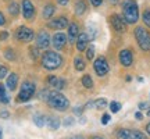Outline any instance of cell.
<instances>
[{
    "instance_id": "1",
    "label": "cell",
    "mask_w": 150,
    "mask_h": 139,
    "mask_svg": "<svg viewBox=\"0 0 150 139\" xmlns=\"http://www.w3.org/2000/svg\"><path fill=\"white\" fill-rule=\"evenodd\" d=\"M46 100L53 109L59 110V111H65L70 107V100L59 92H49Z\"/></svg>"
},
{
    "instance_id": "2",
    "label": "cell",
    "mask_w": 150,
    "mask_h": 139,
    "mask_svg": "<svg viewBox=\"0 0 150 139\" xmlns=\"http://www.w3.org/2000/svg\"><path fill=\"white\" fill-rule=\"evenodd\" d=\"M124 10V20L127 24H135L139 20V10H138V4L134 0H125L122 6Z\"/></svg>"
},
{
    "instance_id": "3",
    "label": "cell",
    "mask_w": 150,
    "mask_h": 139,
    "mask_svg": "<svg viewBox=\"0 0 150 139\" xmlns=\"http://www.w3.org/2000/svg\"><path fill=\"white\" fill-rule=\"evenodd\" d=\"M63 64V59L59 53L56 52H46L42 57V65L46 70H57L60 65Z\"/></svg>"
},
{
    "instance_id": "4",
    "label": "cell",
    "mask_w": 150,
    "mask_h": 139,
    "mask_svg": "<svg viewBox=\"0 0 150 139\" xmlns=\"http://www.w3.org/2000/svg\"><path fill=\"white\" fill-rule=\"evenodd\" d=\"M135 38H136V40H138V45L140 46L142 50H150V33L146 31L145 28L142 27H138L135 29Z\"/></svg>"
},
{
    "instance_id": "5",
    "label": "cell",
    "mask_w": 150,
    "mask_h": 139,
    "mask_svg": "<svg viewBox=\"0 0 150 139\" xmlns=\"http://www.w3.org/2000/svg\"><path fill=\"white\" fill-rule=\"evenodd\" d=\"M35 93V84L33 82H24L21 86V91L17 96V102H28Z\"/></svg>"
},
{
    "instance_id": "6",
    "label": "cell",
    "mask_w": 150,
    "mask_h": 139,
    "mask_svg": "<svg viewBox=\"0 0 150 139\" xmlns=\"http://www.w3.org/2000/svg\"><path fill=\"white\" fill-rule=\"evenodd\" d=\"M16 36L18 40L21 42H31L33 39V31L31 28H27V27H20L17 29V33Z\"/></svg>"
},
{
    "instance_id": "7",
    "label": "cell",
    "mask_w": 150,
    "mask_h": 139,
    "mask_svg": "<svg viewBox=\"0 0 150 139\" xmlns=\"http://www.w3.org/2000/svg\"><path fill=\"white\" fill-rule=\"evenodd\" d=\"M93 68H95V71H96V74L99 77H104L108 72V64H107V61H106V59L104 57L96 59L95 64H93Z\"/></svg>"
},
{
    "instance_id": "8",
    "label": "cell",
    "mask_w": 150,
    "mask_h": 139,
    "mask_svg": "<svg viewBox=\"0 0 150 139\" xmlns=\"http://www.w3.org/2000/svg\"><path fill=\"white\" fill-rule=\"evenodd\" d=\"M110 21H111L112 28H114L117 32H125V31H127V22H125V20H122L121 17L118 16V14H112L111 18H110Z\"/></svg>"
},
{
    "instance_id": "9",
    "label": "cell",
    "mask_w": 150,
    "mask_h": 139,
    "mask_svg": "<svg viewBox=\"0 0 150 139\" xmlns=\"http://www.w3.org/2000/svg\"><path fill=\"white\" fill-rule=\"evenodd\" d=\"M22 14L25 20H32L35 16V9L31 0H22Z\"/></svg>"
},
{
    "instance_id": "10",
    "label": "cell",
    "mask_w": 150,
    "mask_h": 139,
    "mask_svg": "<svg viewBox=\"0 0 150 139\" xmlns=\"http://www.w3.org/2000/svg\"><path fill=\"white\" fill-rule=\"evenodd\" d=\"M120 61L124 67H131L132 63H134V56H132V52L128 50V49H124L120 52Z\"/></svg>"
},
{
    "instance_id": "11",
    "label": "cell",
    "mask_w": 150,
    "mask_h": 139,
    "mask_svg": "<svg viewBox=\"0 0 150 139\" xmlns=\"http://www.w3.org/2000/svg\"><path fill=\"white\" fill-rule=\"evenodd\" d=\"M50 45V36L46 31H40L36 36V46L39 49H46Z\"/></svg>"
},
{
    "instance_id": "12",
    "label": "cell",
    "mask_w": 150,
    "mask_h": 139,
    "mask_svg": "<svg viewBox=\"0 0 150 139\" xmlns=\"http://www.w3.org/2000/svg\"><path fill=\"white\" fill-rule=\"evenodd\" d=\"M47 27L52 28V29H63V28L68 27V20L65 17H59L56 20H52L47 24Z\"/></svg>"
},
{
    "instance_id": "13",
    "label": "cell",
    "mask_w": 150,
    "mask_h": 139,
    "mask_svg": "<svg viewBox=\"0 0 150 139\" xmlns=\"http://www.w3.org/2000/svg\"><path fill=\"white\" fill-rule=\"evenodd\" d=\"M52 43H53V46L57 49V50H61V49L65 46V43H67V38H65L64 33L57 32L53 36V39H52Z\"/></svg>"
},
{
    "instance_id": "14",
    "label": "cell",
    "mask_w": 150,
    "mask_h": 139,
    "mask_svg": "<svg viewBox=\"0 0 150 139\" xmlns=\"http://www.w3.org/2000/svg\"><path fill=\"white\" fill-rule=\"evenodd\" d=\"M88 42H89V36L86 32H82L78 35V40H76V49L79 52H83L85 48L88 46Z\"/></svg>"
},
{
    "instance_id": "15",
    "label": "cell",
    "mask_w": 150,
    "mask_h": 139,
    "mask_svg": "<svg viewBox=\"0 0 150 139\" xmlns=\"http://www.w3.org/2000/svg\"><path fill=\"white\" fill-rule=\"evenodd\" d=\"M47 82L50 86H54L56 89H63L65 86V81L61 79V78H57V77H54V75H50L47 78Z\"/></svg>"
},
{
    "instance_id": "16",
    "label": "cell",
    "mask_w": 150,
    "mask_h": 139,
    "mask_svg": "<svg viewBox=\"0 0 150 139\" xmlns=\"http://www.w3.org/2000/svg\"><path fill=\"white\" fill-rule=\"evenodd\" d=\"M78 35H79V27H78V24H75V22L70 24L68 25V39H70V42L74 43V40L78 38Z\"/></svg>"
},
{
    "instance_id": "17",
    "label": "cell",
    "mask_w": 150,
    "mask_h": 139,
    "mask_svg": "<svg viewBox=\"0 0 150 139\" xmlns=\"http://www.w3.org/2000/svg\"><path fill=\"white\" fill-rule=\"evenodd\" d=\"M17 84H18V75L17 74H10L7 77V88L10 89V91H14L17 88Z\"/></svg>"
},
{
    "instance_id": "18",
    "label": "cell",
    "mask_w": 150,
    "mask_h": 139,
    "mask_svg": "<svg viewBox=\"0 0 150 139\" xmlns=\"http://www.w3.org/2000/svg\"><path fill=\"white\" fill-rule=\"evenodd\" d=\"M95 107V109H97V110H102V109H104V107L107 106V100L106 99H97L96 102H91L86 104V109H89V107Z\"/></svg>"
},
{
    "instance_id": "19",
    "label": "cell",
    "mask_w": 150,
    "mask_h": 139,
    "mask_svg": "<svg viewBox=\"0 0 150 139\" xmlns=\"http://www.w3.org/2000/svg\"><path fill=\"white\" fill-rule=\"evenodd\" d=\"M85 11H86L85 0H78V1L75 3V13H76L78 16H82V14H85Z\"/></svg>"
},
{
    "instance_id": "20",
    "label": "cell",
    "mask_w": 150,
    "mask_h": 139,
    "mask_svg": "<svg viewBox=\"0 0 150 139\" xmlns=\"http://www.w3.org/2000/svg\"><path fill=\"white\" fill-rule=\"evenodd\" d=\"M33 123L36 124V127L42 128V127H45V124H46V117L42 116V114H36V116L33 117Z\"/></svg>"
},
{
    "instance_id": "21",
    "label": "cell",
    "mask_w": 150,
    "mask_h": 139,
    "mask_svg": "<svg viewBox=\"0 0 150 139\" xmlns=\"http://www.w3.org/2000/svg\"><path fill=\"white\" fill-rule=\"evenodd\" d=\"M53 14H54V6L47 4L45 7V10H43V17H45L46 20H49V18H52Z\"/></svg>"
},
{
    "instance_id": "22",
    "label": "cell",
    "mask_w": 150,
    "mask_h": 139,
    "mask_svg": "<svg viewBox=\"0 0 150 139\" xmlns=\"http://www.w3.org/2000/svg\"><path fill=\"white\" fill-rule=\"evenodd\" d=\"M0 102L1 103H8L10 102L8 96L6 95V86L3 85V84H0Z\"/></svg>"
},
{
    "instance_id": "23",
    "label": "cell",
    "mask_w": 150,
    "mask_h": 139,
    "mask_svg": "<svg viewBox=\"0 0 150 139\" xmlns=\"http://www.w3.org/2000/svg\"><path fill=\"white\" fill-rule=\"evenodd\" d=\"M82 85L85 86V88H88V89H91L92 86H93V81H92L91 75L85 74L83 77H82Z\"/></svg>"
},
{
    "instance_id": "24",
    "label": "cell",
    "mask_w": 150,
    "mask_h": 139,
    "mask_svg": "<svg viewBox=\"0 0 150 139\" xmlns=\"http://www.w3.org/2000/svg\"><path fill=\"white\" fill-rule=\"evenodd\" d=\"M74 64H75V70L76 71H83L85 70V61L81 59V57H76V59L74 60Z\"/></svg>"
},
{
    "instance_id": "25",
    "label": "cell",
    "mask_w": 150,
    "mask_h": 139,
    "mask_svg": "<svg viewBox=\"0 0 150 139\" xmlns=\"http://www.w3.org/2000/svg\"><path fill=\"white\" fill-rule=\"evenodd\" d=\"M118 139H131V131L129 129H120L117 132Z\"/></svg>"
},
{
    "instance_id": "26",
    "label": "cell",
    "mask_w": 150,
    "mask_h": 139,
    "mask_svg": "<svg viewBox=\"0 0 150 139\" xmlns=\"http://www.w3.org/2000/svg\"><path fill=\"white\" fill-rule=\"evenodd\" d=\"M131 139H147L143 132H140L138 129H132L131 131Z\"/></svg>"
},
{
    "instance_id": "27",
    "label": "cell",
    "mask_w": 150,
    "mask_h": 139,
    "mask_svg": "<svg viewBox=\"0 0 150 139\" xmlns=\"http://www.w3.org/2000/svg\"><path fill=\"white\" fill-rule=\"evenodd\" d=\"M8 11H10L11 16H18V13H20V6L17 4V3H11L10 6H8Z\"/></svg>"
},
{
    "instance_id": "28",
    "label": "cell",
    "mask_w": 150,
    "mask_h": 139,
    "mask_svg": "<svg viewBox=\"0 0 150 139\" xmlns=\"http://www.w3.org/2000/svg\"><path fill=\"white\" fill-rule=\"evenodd\" d=\"M47 124H49V127H50L52 129H57L60 127L59 118H49V120H47Z\"/></svg>"
},
{
    "instance_id": "29",
    "label": "cell",
    "mask_w": 150,
    "mask_h": 139,
    "mask_svg": "<svg viewBox=\"0 0 150 139\" xmlns=\"http://www.w3.org/2000/svg\"><path fill=\"white\" fill-rule=\"evenodd\" d=\"M110 110H111L112 113H118L121 110V104L118 102H111L110 103Z\"/></svg>"
},
{
    "instance_id": "30",
    "label": "cell",
    "mask_w": 150,
    "mask_h": 139,
    "mask_svg": "<svg viewBox=\"0 0 150 139\" xmlns=\"http://www.w3.org/2000/svg\"><path fill=\"white\" fill-rule=\"evenodd\" d=\"M142 18H143V22H145V25L150 27V10H145V13H143Z\"/></svg>"
},
{
    "instance_id": "31",
    "label": "cell",
    "mask_w": 150,
    "mask_h": 139,
    "mask_svg": "<svg viewBox=\"0 0 150 139\" xmlns=\"http://www.w3.org/2000/svg\"><path fill=\"white\" fill-rule=\"evenodd\" d=\"M4 57L7 60H14L16 59V54H14V52H13L11 49H7V50L4 52Z\"/></svg>"
},
{
    "instance_id": "32",
    "label": "cell",
    "mask_w": 150,
    "mask_h": 139,
    "mask_svg": "<svg viewBox=\"0 0 150 139\" xmlns=\"http://www.w3.org/2000/svg\"><path fill=\"white\" fill-rule=\"evenodd\" d=\"M86 57H88V60H93V57H95V48L93 46H91L86 50Z\"/></svg>"
},
{
    "instance_id": "33",
    "label": "cell",
    "mask_w": 150,
    "mask_h": 139,
    "mask_svg": "<svg viewBox=\"0 0 150 139\" xmlns=\"http://www.w3.org/2000/svg\"><path fill=\"white\" fill-rule=\"evenodd\" d=\"M7 72H8V68L4 67V65H0V79L4 78V77H7Z\"/></svg>"
},
{
    "instance_id": "34",
    "label": "cell",
    "mask_w": 150,
    "mask_h": 139,
    "mask_svg": "<svg viewBox=\"0 0 150 139\" xmlns=\"http://www.w3.org/2000/svg\"><path fill=\"white\" fill-rule=\"evenodd\" d=\"M110 120H111V117H110L108 114H103V117H102V124H103V125H106V124L110 123Z\"/></svg>"
},
{
    "instance_id": "35",
    "label": "cell",
    "mask_w": 150,
    "mask_h": 139,
    "mask_svg": "<svg viewBox=\"0 0 150 139\" xmlns=\"http://www.w3.org/2000/svg\"><path fill=\"white\" fill-rule=\"evenodd\" d=\"M31 56H32L33 59H36L38 56H39V53H38V49H36V48H31Z\"/></svg>"
},
{
    "instance_id": "36",
    "label": "cell",
    "mask_w": 150,
    "mask_h": 139,
    "mask_svg": "<svg viewBox=\"0 0 150 139\" xmlns=\"http://www.w3.org/2000/svg\"><path fill=\"white\" fill-rule=\"evenodd\" d=\"M91 3L93 7H99V6L103 3V0H91Z\"/></svg>"
},
{
    "instance_id": "37",
    "label": "cell",
    "mask_w": 150,
    "mask_h": 139,
    "mask_svg": "<svg viewBox=\"0 0 150 139\" xmlns=\"http://www.w3.org/2000/svg\"><path fill=\"white\" fill-rule=\"evenodd\" d=\"M74 123V120L71 117H68V118H65V121H64V125H71V124Z\"/></svg>"
},
{
    "instance_id": "38",
    "label": "cell",
    "mask_w": 150,
    "mask_h": 139,
    "mask_svg": "<svg viewBox=\"0 0 150 139\" xmlns=\"http://www.w3.org/2000/svg\"><path fill=\"white\" fill-rule=\"evenodd\" d=\"M6 24V18L3 16V13H0V25H4Z\"/></svg>"
},
{
    "instance_id": "39",
    "label": "cell",
    "mask_w": 150,
    "mask_h": 139,
    "mask_svg": "<svg viewBox=\"0 0 150 139\" xmlns=\"http://www.w3.org/2000/svg\"><path fill=\"white\" fill-rule=\"evenodd\" d=\"M68 1H70V0H57V3H59L60 6H67Z\"/></svg>"
},
{
    "instance_id": "40",
    "label": "cell",
    "mask_w": 150,
    "mask_h": 139,
    "mask_svg": "<svg viewBox=\"0 0 150 139\" xmlns=\"http://www.w3.org/2000/svg\"><path fill=\"white\" fill-rule=\"evenodd\" d=\"M146 107H149V103H139V109L140 110H143Z\"/></svg>"
},
{
    "instance_id": "41",
    "label": "cell",
    "mask_w": 150,
    "mask_h": 139,
    "mask_svg": "<svg viewBox=\"0 0 150 139\" xmlns=\"http://www.w3.org/2000/svg\"><path fill=\"white\" fill-rule=\"evenodd\" d=\"M135 118H136V120H142V118H143V116H142V113H136V114H135Z\"/></svg>"
},
{
    "instance_id": "42",
    "label": "cell",
    "mask_w": 150,
    "mask_h": 139,
    "mask_svg": "<svg viewBox=\"0 0 150 139\" xmlns=\"http://www.w3.org/2000/svg\"><path fill=\"white\" fill-rule=\"evenodd\" d=\"M8 38V33L7 32H1V35H0V39H7Z\"/></svg>"
},
{
    "instance_id": "43",
    "label": "cell",
    "mask_w": 150,
    "mask_h": 139,
    "mask_svg": "<svg viewBox=\"0 0 150 139\" xmlns=\"http://www.w3.org/2000/svg\"><path fill=\"white\" fill-rule=\"evenodd\" d=\"M0 117H8V113H7V111H3V113H1V114H0Z\"/></svg>"
},
{
    "instance_id": "44",
    "label": "cell",
    "mask_w": 150,
    "mask_h": 139,
    "mask_svg": "<svg viewBox=\"0 0 150 139\" xmlns=\"http://www.w3.org/2000/svg\"><path fill=\"white\" fill-rule=\"evenodd\" d=\"M75 113H76V114H81V113H82V107H76Z\"/></svg>"
},
{
    "instance_id": "45",
    "label": "cell",
    "mask_w": 150,
    "mask_h": 139,
    "mask_svg": "<svg viewBox=\"0 0 150 139\" xmlns=\"http://www.w3.org/2000/svg\"><path fill=\"white\" fill-rule=\"evenodd\" d=\"M146 131H147V134L150 135V123L147 124V127H146Z\"/></svg>"
},
{
    "instance_id": "46",
    "label": "cell",
    "mask_w": 150,
    "mask_h": 139,
    "mask_svg": "<svg viewBox=\"0 0 150 139\" xmlns=\"http://www.w3.org/2000/svg\"><path fill=\"white\" fill-rule=\"evenodd\" d=\"M1 136H3V132H1V129H0V139H1Z\"/></svg>"
},
{
    "instance_id": "47",
    "label": "cell",
    "mask_w": 150,
    "mask_h": 139,
    "mask_svg": "<svg viewBox=\"0 0 150 139\" xmlns=\"http://www.w3.org/2000/svg\"><path fill=\"white\" fill-rule=\"evenodd\" d=\"M110 1H112V3H115V1H117V0H110Z\"/></svg>"
},
{
    "instance_id": "48",
    "label": "cell",
    "mask_w": 150,
    "mask_h": 139,
    "mask_svg": "<svg viewBox=\"0 0 150 139\" xmlns=\"http://www.w3.org/2000/svg\"><path fill=\"white\" fill-rule=\"evenodd\" d=\"M147 116H149V117H150V110H149V111H147Z\"/></svg>"
},
{
    "instance_id": "49",
    "label": "cell",
    "mask_w": 150,
    "mask_h": 139,
    "mask_svg": "<svg viewBox=\"0 0 150 139\" xmlns=\"http://www.w3.org/2000/svg\"><path fill=\"white\" fill-rule=\"evenodd\" d=\"M93 139H103V138H93Z\"/></svg>"
}]
</instances>
